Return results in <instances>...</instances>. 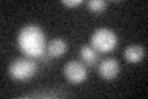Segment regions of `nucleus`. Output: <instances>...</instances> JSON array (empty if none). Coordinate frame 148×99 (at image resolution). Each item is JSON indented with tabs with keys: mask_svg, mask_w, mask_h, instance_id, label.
Segmentation results:
<instances>
[{
	"mask_svg": "<svg viewBox=\"0 0 148 99\" xmlns=\"http://www.w3.org/2000/svg\"><path fill=\"white\" fill-rule=\"evenodd\" d=\"M63 73L68 79V82L73 84L84 82L88 76V71L85 66L79 61H69V62H67L63 67Z\"/></svg>",
	"mask_w": 148,
	"mask_h": 99,
	"instance_id": "obj_4",
	"label": "nucleus"
},
{
	"mask_svg": "<svg viewBox=\"0 0 148 99\" xmlns=\"http://www.w3.org/2000/svg\"><path fill=\"white\" fill-rule=\"evenodd\" d=\"M106 5L108 3L104 1V0H90V1L86 3V6L90 11H94V12H101L106 9Z\"/></svg>",
	"mask_w": 148,
	"mask_h": 99,
	"instance_id": "obj_9",
	"label": "nucleus"
},
{
	"mask_svg": "<svg viewBox=\"0 0 148 99\" xmlns=\"http://www.w3.org/2000/svg\"><path fill=\"white\" fill-rule=\"evenodd\" d=\"M146 55V50L145 47L141 46V45H130L125 48V60L130 63H137L140 61L143 60Z\"/></svg>",
	"mask_w": 148,
	"mask_h": 99,
	"instance_id": "obj_7",
	"label": "nucleus"
},
{
	"mask_svg": "<svg viewBox=\"0 0 148 99\" xmlns=\"http://www.w3.org/2000/svg\"><path fill=\"white\" fill-rule=\"evenodd\" d=\"M21 51L29 57H42L46 53V35L37 25H26L21 29L17 37Z\"/></svg>",
	"mask_w": 148,
	"mask_h": 99,
	"instance_id": "obj_1",
	"label": "nucleus"
},
{
	"mask_svg": "<svg viewBox=\"0 0 148 99\" xmlns=\"http://www.w3.org/2000/svg\"><path fill=\"white\" fill-rule=\"evenodd\" d=\"M99 74L105 81H112L120 72V64L115 58H105L99 64Z\"/></svg>",
	"mask_w": 148,
	"mask_h": 99,
	"instance_id": "obj_5",
	"label": "nucleus"
},
{
	"mask_svg": "<svg viewBox=\"0 0 148 99\" xmlns=\"http://www.w3.org/2000/svg\"><path fill=\"white\" fill-rule=\"evenodd\" d=\"M90 45L101 53H108L112 51L117 45L116 34L106 27H100L95 30L90 37Z\"/></svg>",
	"mask_w": 148,
	"mask_h": 99,
	"instance_id": "obj_2",
	"label": "nucleus"
},
{
	"mask_svg": "<svg viewBox=\"0 0 148 99\" xmlns=\"http://www.w3.org/2000/svg\"><path fill=\"white\" fill-rule=\"evenodd\" d=\"M68 50V45L67 42L64 41L61 37H56V39L51 40L48 42L47 47H46V53H47L49 57H61L62 55H64Z\"/></svg>",
	"mask_w": 148,
	"mask_h": 99,
	"instance_id": "obj_6",
	"label": "nucleus"
},
{
	"mask_svg": "<svg viewBox=\"0 0 148 99\" xmlns=\"http://www.w3.org/2000/svg\"><path fill=\"white\" fill-rule=\"evenodd\" d=\"M80 57L88 66H94L99 60V52L91 45H84L80 47Z\"/></svg>",
	"mask_w": 148,
	"mask_h": 99,
	"instance_id": "obj_8",
	"label": "nucleus"
},
{
	"mask_svg": "<svg viewBox=\"0 0 148 99\" xmlns=\"http://www.w3.org/2000/svg\"><path fill=\"white\" fill-rule=\"evenodd\" d=\"M63 5H66V6H78V5H80L82 4V0H63L62 1Z\"/></svg>",
	"mask_w": 148,
	"mask_h": 99,
	"instance_id": "obj_10",
	"label": "nucleus"
},
{
	"mask_svg": "<svg viewBox=\"0 0 148 99\" xmlns=\"http://www.w3.org/2000/svg\"><path fill=\"white\" fill-rule=\"evenodd\" d=\"M37 73V64L30 58H17L9 66V74L16 81H29Z\"/></svg>",
	"mask_w": 148,
	"mask_h": 99,
	"instance_id": "obj_3",
	"label": "nucleus"
}]
</instances>
